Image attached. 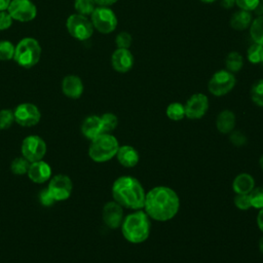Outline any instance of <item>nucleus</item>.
<instances>
[{
	"label": "nucleus",
	"mask_w": 263,
	"mask_h": 263,
	"mask_svg": "<svg viewBox=\"0 0 263 263\" xmlns=\"http://www.w3.org/2000/svg\"><path fill=\"white\" fill-rule=\"evenodd\" d=\"M143 209L150 219L166 222L178 214L180 198L174 189L166 186H156L146 193Z\"/></svg>",
	"instance_id": "f257e3e1"
},
{
	"label": "nucleus",
	"mask_w": 263,
	"mask_h": 263,
	"mask_svg": "<svg viewBox=\"0 0 263 263\" xmlns=\"http://www.w3.org/2000/svg\"><path fill=\"white\" fill-rule=\"evenodd\" d=\"M234 4H235V0H221V5H222V7L226 8V9L232 8Z\"/></svg>",
	"instance_id": "79ce46f5"
},
{
	"label": "nucleus",
	"mask_w": 263,
	"mask_h": 263,
	"mask_svg": "<svg viewBox=\"0 0 263 263\" xmlns=\"http://www.w3.org/2000/svg\"><path fill=\"white\" fill-rule=\"evenodd\" d=\"M15 46L7 40L0 41V60L1 61H9L13 59Z\"/></svg>",
	"instance_id": "c756f323"
},
{
	"label": "nucleus",
	"mask_w": 263,
	"mask_h": 263,
	"mask_svg": "<svg viewBox=\"0 0 263 263\" xmlns=\"http://www.w3.org/2000/svg\"><path fill=\"white\" fill-rule=\"evenodd\" d=\"M12 17L8 11H0V30H6L12 25Z\"/></svg>",
	"instance_id": "58836bf2"
},
{
	"label": "nucleus",
	"mask_w": 263,
	"mask_h": 263,
	"mask_svg": "<svg viewBox=\"0 0 263 263\" xmlns=\"http://www.w3.org/2000/svg\"><path fill=\"white\" fill-rule=\"evenodd\" d=\"M226 64V68L228 69L229 72H237L241 69L243 61H242V57L236 52V51H232L230 52L225 61Z\"/></svg>",
	"instance_id": "393cba45"
},
{
	"label": "nucleus",
	"mask_w": 263,
	"mask_h": 263,
	"mask_svg": "<svg viewBox=\"0 0 263 263\" xmlns=\"http://www.w3.org/2000/svg\"><path fill=\"white\" fill-rule=\"evenodd\" d=\"M254 10H255L256 14H258L259 16H261V15L263 14V4L259 2V4L255 7V9H254Z\"/></svg>",
	"instance_id": "c03bdc74"
},
{
	"label": "nucleus",
	"mask_w": 263,
	"mask_h": 263,
	"mask_svg": "<svg viewBox=\"0 0 263 263\" xmlns=\"http://www.w3.org/2000/svg\"><path fill=\"white\" fill-rule=\"evenodd\" d=\"M251 99L255 105L263 107V79L256 81L251 88Z\"/></svg>",
	"instance_id": "cd10ccee"
},
{
	"label": "nucleus",
	"mask_w": 263,
	"mask_h": 263,
	"mask_svg": "<svg viewBox=\"0 0 263 263\" xmlns=\"http://www.w3.org/2000/svg\"><path fill=\"white\" fill-rule=\"evenodd\" d=\"M165 114L173 121L182 120L185 117V107L181 103H172L166 107Z\"/></svg>",
	"instance_id": "b1692460"
},
{
	"label": "nucleus",
	"mask_w": 263,
	"mask_h": 263,
	"mask_svg": "<svg viewBox=\"0 0 263 263\" xmlns=\"http://www.w3.org/2000/svg\"><path fill=\"white\" fill-rule=\"evenodd\" d=\"M27 174L31 181H33L34 183L41 184L49 180L51 176V167L47 162L41 159L38 161L31 162Z\"/></svg>",
	"instance_id": "dca6fc26"
},
{
	"label": "nucleus",
	"mask_w": 263,
	"mask_h": 263,
	"mask_svg": "<svg viewBox=\"0 0 263 263\" xmlns=\"http://www.w3.org/2000/svg\"><path fill=\"white\" fill-rule=\"evenodd\" d=\"M91 15V24L96 30L103 34H109L116 29L117 18L115 13L108 7H96Z\"/></svg>",
	"instance_id": "0eeeda50"
},
{
	"label": "nucleus",
	"mask_w": 263,
	"mask_h": 263,
	"mask_svg": "<svg viewBox=\"0 0 263 263\" xmlns=\"http://www.w3.org/2000/svg\"><path fill=\"white\" fill-rule=\"evenodd\" d=\"M81 132L83 136L90 141L97 138L99 135L103 134L104 129H103L101 117L97 115H91L86 117L82 122Z\"/></svg>",
	"instance_id": "6ab92c4d"
},
{
	"label": "nucleus",
	"mask_w": 263,
	"mask_h": 263,
	"mask_svg": "<svg viewBox=\"0 0 263 263\" xmlns=\"http://www.w3.org/2000/svg\"><path fill=\"white\" fill-rule=\"evenodd\" d=\"M21 151L22 155L30 162L38 161L45 155L46 144L39 136L31 135L23 140Z\"/></svg>",
	"instance_id": "1a4fd4ad"
},
{
	"label": "nucleus",
	"mask_w": 263,
	"mask_h": 263,
	"mask_svg": "<svg viewBox=\"0 0 263 263\" xmlns=\"http://www.w3.org/2000/svg\"><path fill=\"white\" fill-rule=\"evenodd\" d=\"M233 201H234L235 206L238 210L247 211L250 208H252L249 194H235V196L233 198Z\"/></svg>",
	"instance_id": "f704fd0d"
},
{
	"label": "nucleus",
	"mask_w": 263,
	"mask_h": 263,
	"mask_svg": "<svg viewBox=\"0 0 263 263\" xmlns=\"http://www.w3.org/2000/svg\"><path fill=\"white\" fill-rule=\"evenodd\" d=\"M250 35L255 43L263 46V15L253 21L250 28Z\"/></svg>",
	"instance_id": "5701e85b"
},
{
	"label": "nucleus",
	"mask_w": 263,
	"mask_h": 263,
	"mask_svg": "<svg viewBox=\"0 0 263 263\" xmlns=\"http://www.w3.org/2000/svg\"><path fill=\"white\" fill-rule=\"evenodd\" d=\"M235 85L234 75L226 70L216 72L209 81V91L216 97H222L232 90Z\"/></svg>",
	"instance_id": "6e6552de"
},
{
	"label": "nucleus",
	"mask_w": 263,
	"mask_h": 263,
	"mask_svg": "<svg viewBox=\"0 0 263 263\" xmlns=\"http://www.w3.org/2000/svg\"><path fill=\"white\" fill-rule=\"evenodd\" d=\"M30 161L28 159H26L24 156L22 157H16L12 160L11 164H10V168L11 172L14 175H24L28 173L29 166H30Z\"/></svg>",
	"instance_id": "bb28decb"
},
{
	"label": "nucleus",
	"mask_w": 263,
	"mask_h": 263,
	"mask_svg": "<svg viewBox=\"0 0 263 263\" xmlns=\"http://www.w3.org/2000/svg\"><path fill=\"white\" fill-rule=\"evenodd\" d=\"M39 200H40L41 204H43L45 206L52 205L53 202L55 201L53 196L51 195V193L49 192V190L47 188H45L39 192Z\"/></svg>",
	"instance_id": "e433bc0d"
},
{
	"label": "nucleus",
	"mask_w": 263,
	"mask_h": 263,
	"mask_svg": "<svg viewBox=\"0 0 263 263\" xmlns=\"http://www.w3.org/2000/svg\"><path fill=\"white\" fill-rule=\"evenodd\" d=\"M262 1H263V0H262Z\"/></svg>",
	"instance_id": "8fccbe9b"
},
{
	"label": "nucleus",
	"mask_w": 263,
	"mask_h": 263,
	"mask_svg": "<svg viewBox=\"0 0 263 263\" xmlns=\"http://www.w3.org/2000/svg\"><path fill=\"white\" fill-rule=\"evenodd\" d=\"M255 188V179L248 173L238 174L232 182V190L235 194H249Z\"/></svg>",
	"instance_id": "aec40b11"
},
{
	"label": "nucleus",
	"mask_w": 263,
	"mask_h": 263,
	"mask_svg": "<svg viewBox=\"0 0 263 263\" xmlns=\"http://www.w3.org/2000/svg\"><path fill=\"white\" fill-rule=\"evenodd\" d=\"M259 250H260V252L263 254V236L260 238V240H259Z\"/></svg>",
	"instance_id": "a18cd8bd"
},
{
	"label": "nucleus",
	"mask_w": 263,
	"mask_h": 263,
	"mask_svg": "<svg viewBox=\"0 0 263 263\" xmlns=\"http://www.w3.org/2000/svg\"><path fill=\"white\" fill-rule=\"evenodd\" d=\"M251 206L255 209H262L263 208V187H255L249 193Z\"/></svg>",
	"instance_id": "7c9ffc66"
},
{
	"label": "nucleus",
	"mask_w": 263,
	"mask_h": 263,
	"mask_svg": "<svg viewBox=\"0 0 263 263\" xmlns=\"http://www.w3.org/2000/svg\"><path fill=\"white\" fill-rule=\"evenodd\" d=\"M14 121L22 126H33L36 125L41 118V113L37 106L31 103L20 104L13 111Z\"/></svg>",
	"instance_id": "9b49d317"
},
{
	"label": "nucleus",
	"mask_w": 263,
	"mask_h": 263,
	"mask_svg": "<svg viewBox=\"0 0 263 263\" xmlns=\"http://www.w3.org/2000/svg\"><path fill=\"white\" fill-rule=\"evenodd\" d=\"M115 156L118 162L124 167H134L138 164L140 160L138 150L130 145L119 146Z\"/></svg>",
	"instance_id": "f3484780"
},
{
	"label": "nucleus",
	"mask_w": 263,
	"mask_h": 263,
	"mask_svg": "<svg viewBox=\"0 0 263 263\" xmlns=\"http://www.w3.org/2000/svg\"><path fill=\"white\" fill-rule=\"evenodd\" d=\"M201 2H204V3H213V2H215L216 0H200Z\"/></svg>",
	"instance_id": "de8ad7c7"
},
{
	"label": "nucleus",
	"mask_w": 263,
	"mask_h": 263,
	"mask_svg": "<svg viewBox=\"0 0 263 263\" xmlns=\"http://www.w3.org/2000/svg\"><path fill=\"white\" fill-rule=\"evenodd\" d=\"M47 189L55 201L65 200L70 197L73 185L71 179L66 175H57L49 180Z\"/></svg>",
	"instance_id": "f8f14e48"
},
{
	"label": "nucleus",
	"mask_w": 263,
	"mask_h": 263,
	"mask_svg": "<svg viewBox=\"0 0 263 263\" xmlns=\"http://www.w3.org/2000/svg\"><path fill=\"white\" fill-rule=\"evenodd\" d=\"M235 126V115L230 110L221 111L216 118V127L221 134H230Z\"/></svg>",
	"instance_id": "412c9836"
},
{
	"label": "nucleus",
	"mask_w": 263,
	"mask_h": 263,
	"mask_svg": "<svg viewBox=\"0 0 263 263\" xmlns=\"http://www.w3.org/2000/svg\"><path fill=\"white\" fill-rule=\"evenodd\" d=\"M185 116L189 119H199L209 109V99L203 93L192 95L185 104Z\"/></svg>",
	"instance_id": "ddd939ff"
},
{
	"label": "nucleus",
	"mask_w": 263,
	"mask_h": 263,
	"mask_svg": "<svg viewBox=\"0 0 263 263\" xmlns=\"http://www.w3.org/2000/svg\"><path fill=\"white\" fill-rule=\"evenodd\" d=\"M252 21L250 11L248 10H238L234 12L230 20V26L235 30H245L247 29Z\"/></svg>",
	"instance_id": "4be33fe9"
},
{
	"label": "nucleus",
	"mask_w": 263,
	"mask_h": 263,
	"mask_svg": "<svg viewBox=\"0 0 263 263\" xmlns=\"http://www.w3.org/2000/svg\"><path fill=\"white\" fill-rule=\"evenodd\" d=\"M262 53H263V46L260 44L254 43L248 49V60L253 64L260 63Z\"/></svg>",
	"instance_id": "2f4dec72"
},
{
	"label": "nucleus",
	"mask_w": 263,
	"mask_h": 263,
	"mask_svg": "<svg viewBox=\"0 0 263 263\" xmlns=\"http://www.w3.org/2000/svg\"><path fill=\"white\" fill-rule=\"evenodd\" d=\"M119 148L118 140L110 133H103L91 140L88 155L95 162H106L113 158Z\"/></svg>",
	"instance_id": "20e7f679"
},
{
	"label": "nucleus",
	"mask_w": 263,
	"mask_h": 263,
	"mask_svg": "<svg viewBox=\"0 0 263 263\" xmlns=\"http://www.w3.org/2000/svg\"><path fill=\"white\" fill-rule=\"evenodd\" d=\"M102 217L105 225L111 229L120 227L123 220V208L115 200L108 201L103 206Z\"/></svg>",
	"instance_id": "4468645a"
},
{
	"label": "nucleus",
	"mask_w": 263,
	"mask_h": 263,
	"mask_svg": "<svg viewBox=\"0 0 263 263\" xmlns=\"http://www.w3.org/2000/svg\"><path fill=\"white\" fill-rule=\"evenodd\" d=\"M118 48H128L132 44V36L127 32H120L115 39Z\"/></svg>",
	"instance_id": "c9c22d12"
},
{
	"label": "nucleus",
	"mask_w": 263,
	"mask_h": 263,
	"mask_svg": "<svg viewBox=\"0 0 263 263\" xmlns=\"http://www.w3.org/2000/svg\"><path fill=\"white\" fill-rule=\"evenodd\" d=\"M93 1L99 6H105V7H108L109 5H112L115 2H117V0H93Z\"/></svg>",
	"instance_id": "a19ab883"
},
{
	"label": "nucleus",
	"mask_w": 263,
	"mask_h": 263,
	"mask_svg": "<svg viewBox=\"0 0 263 263\" xmlns=\"http://www.w3.org/2000/svg\"><path fill=\"white\" fill-rule=\"evenodd\" d=\"M256 222H257L258 228L263 233V208L259 210V213H258L257 218H256Z\"/></svg>",
	"instance_id": "ea45409f"
},
{
	"label": "nucleus",
	"mask_w": 263,
	"mask_h": 263,
	"mask_svg": "<svg viewBox=\"0 0 263 263\" xmlns=\"http://www.w3.org/2000/svg\"><path fill=\"white\" fill-rule=\"evenodd\" d=\"M14 121L13 112L9 109H3L0 111V129H7Z\"/></svg>",
	"instance_id": "473e14b6"
},
{
	"label": "nucleus",
	"mask_w": 263,
	"mask_h": 263,
	"mask_svg": "<svg viewBox=\"0 0 263 263\" xmlns=\"http://www.w3.org/2000/svg\"><path fill=\"white\" fill-rule=\"evenodd\" d=\"M62 90L68 98L78 99L83 92V83L78 76L68 75L63 79Z\"/></svg>",
	"instance_id": "a211bd4d"
},
{
	"label": "nucleus",
	"mask_w": 263,
	"mask_h": 263,
	"mask_svg": "<svg viewBox=\"0 0 263 263\" xmlns=\"http://www.w3.org/2000/svg\"><path fill=\"white\" fill-rule=\"evenodd\" d=\"M101 117L104 133H111L118 125V118L113 113H104Z\"/></svg>",
	"instance_id": "c85d7f7f"
},
{
	"label": "nucleus",
	"mask_w": 263,
	"mask_h": 263,
	"mask_svg": "<svg viewBox=\"0 0 263 263\" xmlns=\"http://www.w3.org/2000/svg\"><path fill=\"white\" fill-rule=\"evenodd\" d=\"M229 140L231 142L232 145L236 146V147H242L247 144L248 142V139H247V136L239 132V130H232L230 134H229Z\"/></svg>",
	"instance_id": "72a5a7b5"
},
{
	"label": "nucleus",
	"mask_w": 263,
	"mask_h": 263,
	"mask_svg": "<svg viewBox=\"0 0 263 263\" xmlns=\"http://www.w3.org/2000/svg\"><path fill=\"white\" fill-rule=\"evenodd\" d=\"M70 35L78 40H87L93 33V26L85 15L75 13L71 14L66 23Z\"/></svg>",
	"instance_id": "423d86ee"
},
{
	"label": "nucleus",
	"mask_w": 263,
	"mask_h": 263,
	"mask_svg": "<svg viewBox=\"0 0 263 263\" xmlns=\"http://www.w3.org/2000/svg\"><path fill=\"white\" fill-rule=\"evenodd\" d=\"M260 0H235V4L242 10H254Z\"/></svg>",
	"instance_id": "4c0bfd02"
},
{
	"label": "nucleus",
	"mask_w": 263,
	"mask_h": 263,
	"mask_svg": "<svg viewBox=\"0 0 263 263\" xmlns=\"http://www.w3.org/2000/svg\"><path fill=\"white\" fill-rule=\"evenodd\" d=\"M11 0H0V11L7 10Z\"/></svg>",
	"instance_id": "37998d69"
},
{
	"label": "nucleus",
	"mask_w": 263,
	"mask_h": 263,
	"mask_svg": "<svg viewBox=\"0 0 263 263\" xmlns=\"http://www.w3.org/2000/svg\"><path fill=\"white\" fill-rule=\"evenodd\" d=\"M259 165H260V167L263 170V154H262L261 157L259 158Z\"/></svg>",
	"instance_id": "49530a36"
},
{
	"label": "nucleus",
	"mask_w": 263,
	"mask_h": 263,
	"mask_svg": "<svg viewBox=\"0 0 263 263\" xmlns=\"http://www.w3.org/2000/svg\"><path fill=\"white\" fill-rule=\"evenodd\" d=\"M41 47L38 41L31 37L22 39L14 48L13 60L24 68L34 67L40 60Z\"/></svg>",
	"instance_id": "39448f33"
},
{
	"label": "nucleus",
	"mask_w": 263,
	"mask_h": 263,
	"mask_svg": "<svg viewBox=\"0 0 263 263\" xmlns=\"http://www.w3.org/2000/svg\"><path fill=\"white\" fill-rule=\"evenodd\" d=\"M113 199L122 208L142 210L145 203L146 192L138 179L132 176H121L112 185Z\"/></svg>",
	"instance_id": "f03ea898"
},
{
	"label": "nucleus",
	"mask_w": 263,
	"mask_h": 263,
	"mask_svg": "<svg viewBox=\"0 0 263 263\" xmlns=\"http://www.w3.org/2000/svg\"><path fill=\"white\" fill-rule=\"evenodd\" d=\"M260 63L263 65V53H262V58H261V62Z\"/></svg>",
	"instance_id": "09e8293b"
},
{
	"label": "nucleus",
	"mask_w": 263,
	"mask_h": 263,
	"mask_svg": "<svg viewBox=\"0 0 263 263\" xmlns=\"http://www.w3.org/2000/svg\"><path fill=\"white\" fill-rule=\"evenodd\" d=\"M151 219L145 211L137 210L125 216L120 225L123 237L130 243L146 241L151 231Z\"/></svg>",
	"instance_id": "7ed1b4c3"
},
{
	"label": "nucleus",
	"mask_w": 263,
	"mask_h": 263,
	"mask_svg": "<svg viewBox=\"0 0 263 263\" xmlns=\"http://www.w3.org/2000/svg\"><path fill=\"white\" fill-rule=\"evenodd\" d=\"M111 63L114 70L120 73H125L133 67L134 57L127 48H117L111 57Z\"/></svg>",
	"instance_id": "2eb2a0df"
},
{
	"label": "nucleus",
	"mask_w": 263,
	"mask_h": 263,
	"mask_svg": "<svg viewBox=\"0 0 263 263\" xmlns=\"http://www.w3.org/2000/svg\"><path fill=\"white\" fill-rule=\"evenodd\" d=\"M7 11L12 20L18 22H30L37 14L36 6L30 0H11Z\"/></svg>",
	"instance_id": "9d476101"
},
{
	"label": "nucleus",
	"mask_w": 263,
	"mask_h": 263,
	"mask_svg": "<svg viewBox=\"0 0 263 263\" xmlns=\"http://www.w3.org/2000/svg\"><path fill=\"white\" fill-rule=\"evenodd\" d=\"M74 8L79 14L86 16L93 12L96 3L93 0H75Z\"/></svg>",
	"instance_id": "a878e982"
}]
</instances>
